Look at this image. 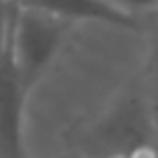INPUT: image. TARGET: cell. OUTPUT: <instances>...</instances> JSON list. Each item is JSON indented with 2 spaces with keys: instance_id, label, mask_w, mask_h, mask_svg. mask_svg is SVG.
<instances>
[{
  "instance_id": "1",
  "label": "cell",
  "mask_w": 158,
  "mask_h": 158,
  "mask_svg": "<svg viewBox=\"0 0 158 158\" xmlns=\"http://www.w3.org/2000/svg\"><path fill=\"white\" fill-rule=\"evenodd\" d=\"M72 21L51 5H14L10 30V54L26 89H33L58 54Z\"/></svg>"
},
{
  "instance_id": "2",
  "label": "cell",
  "mask_w": 158,
  "mask_h": 158,
  "mask_svg": "<svg viewBox=\"0 0 158 158\" xmlns=\"http://www.w3.org/2000/svg\"><path fill=\"white\" fill-rule=\"evenodd\" d=\"M156 135L144 93H126L93 123L84 147L89 158H137L156 149Z\"/></svg>"
},
{
  "instance_id": "3",
  "label": "cell",
  "mask_w": 158,
  "mask_h": 158,
  "mask_svg": "<svg viewBox=\"0 0 158 158\" xmlns=\"http://www.w3.org/2000/svg\"><path fill=\"white\" fill-rule=\"evenodd\" d=\"M26 84L7 54L0 63V158H28L26 156V105H28Z\"/></svg>"
},
{
  "instance_id": "4",
  "label": "cell",
  "mask_w": 158,
  "mask_h": 158,
  "mask_svg": "<svg viewBox=\"0 0 158 158\" xmlns=\"http://www.w3.org/2000/svg\"><path fill=\"white\" fill-rule=\"evenodd\" d=\"M68 21H100V23L118 26V28H139L142 12L151 5H126V2H107V0H77L51 5Z\"/></svg>"
},
{
  "instance_id": "5",
  "label": "cell",
  "mask_w": 158,
  "mask_h": 158,
  "mask_svg": "<svg viewBox=\"0 0 158 158\" xmlns=\"http://www.w3.org/2000/svg\"><path fill=\"white\" fill-rule=\"evenodd\" d=\"M12 2H0V63L7 54V44H10V30H12Z\"/></svg>"
},
{
  "instance_id": "6",
  "label": "cell",
  "mask_w": 158,
  "mask_h": 158,
  "mask_svg": "<svg viewBox=\"0 0 158 158\" xmlns=\"http://www.w3.org/2000/svg\"><path fill=\"white\" fill-rule=\"evenodd\" d=\"M144 98H147V107H149V114H151L153 128L158 133V63L153 65V74H151V81H149V89L144 91Z\"/></svg>"
},
{
  "instance_id": "7",
  "label": "cell",
  "mask_w": 158,
  "mask_h": 158,
  "mask_svg": "<svg viewBox=\"0 0 158 158\" xmlns=\"http://www.w3.org/2000/svg\"><path fill=\"white\" fill-rule=\"evenodd\" d=\"M153 153H156V149H153V151H149V153H142V156H137V158H149V156H153Z\"/></svg>"
},
{
  "instance_id": "8",
  "label": "cell",
  "mask_w": 158,
  "mask_h": 158,
  "mask_svg": "<svg viewBox=\"0 0 158 158\" xmlns=\"http://www.w3.org/2000/svg\"><path fill=\"white\" fill-rule=\"evenodd\" d=\"M156 156H158V135H156Z\"/></svg>"
},
{
  "instance_id": "9",
  "label": "cell",
  "mask_w": 158,
  "mask_h": 158,
  "mask_svg": "<svg viewBox=\"0 0 158 158\" xmlns=\"http://www.w3.org/2000/svg\"><path fill=\"white\" fill-rule=\"evenodd\" d=\"M153 14H156V16H158V5H156V7H153Z\"/></svg>"
},
{
  "instance_id": "10",
  "label": "cell",
  "mask_w": 158,
  "mask_h": 158,
  "mask_svg": "<svg viewBox=\"0 0 158 158\" xmlns=\"http://www.w3.org/2000/svg\"><path fill=\"white\" fill-rule=\"evenodd\" d=\"M149 158H158V156H156V153H153V156H149Z\"/></svg>"
}]
</instances>
